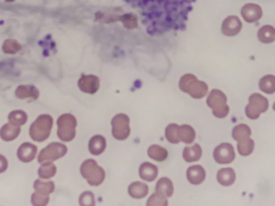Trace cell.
I'll use <instances>...</instances> for the list:
<instances>
[{"instance_id": "28", "label": "cell", "mask_w": 275, "mask_h": 206, "mask_svg": "<svg viewBox=\"0 0 275 206\" xmlns=\"http://www.w3.org/2000/svg\"><path fill=\"white\" fill-rule=\"evenodd\" d=\"M254 141L250 138L245 139L238 143V151L242 156H250L254 152Z\"/></svg>"}, {"instance_id": "39", "label": "cell", "mask_w": 275, "mask_h": 206, "mask_svg": "<svg viewBox=\"0 0 275 206\" xmlns=\"http://www.w3.org/2000/svg\"><path fill=\"white\" fill-rule=\"evenodd\" d=\"M8 163L6 158L0 155V173H4L8 168Z\"/></svg>"}, {"instance_id": "16", "label": "cell", "mask_w": 275, "mask_h": 206, "mask_svg": "<svg viewBox=\"0 0 275 206\" xmlns=\"http://www.w3.org/2000/svg\"><path fill=\"white\" fill-rule=\"evenodd\" d=\"M39 95V90L34 86H20L16 90V96L20 99L36 100Z\"/></svg>"}, {"instance_id": "2", "label": "cell", "mask_w": 275, "mask_h": 206, "mask_svg": "<svg viewBox=\"0 0 275 206\" xmlns=\"http://www.w3.org/2000/svg\"><path fill=\"white\" fill-rule=\"evenodd\" d=\"M180 90L188 93L194 98H201L205 97L208 93L207 84L199 81L197 77L192 74H185L180 81Z\"/></svg>"}, {"instance_id": "32", "label": "cell", "mask_w": 275, "mask_h": 206, "mask_svg": "<svg viewBox=\"0 0 275 206\" xmlns=\"http://www.w3.org/2000/svg\"><path fill=\"white\" fill-rule=\"evenodd\" d=\"M8 120L12 124L20 126L27 123V115L24 111H14L8 116Z\"/></svg>"}, {"instance_id": "5", "label": "cell", "mask_w": 275, "mask_h": 206, "mask_svg": "<svg viewBox=\"0 0 275 206\" xmlns=\"http://www.w3.org/2000/svg\"><path fill=\"white\" fill-rule=\"evenodd\" d=\"M207 104L217 118L223 119L229 113V107L227 105V97L220 90H213L207 98Z\"/></svg>"}, {"instance_id": "10", "label": "cell", "mask_w": 275, "mask_h": 206, "mask_svg": "<svg viewBox=\"0 0 275 206\" xmlns=\"http://www.w3.org/2000/svg\"><path fill=\"white\" fill-rule=\"evenodd\" d=\"M213 157L220 164L232 163L235 159L234 148L228 143H224L215 148Z\"/></svg>"}, {"instance_id": "26", "label": "cell", "mask_w": 275, "mask_h": 206, "mask_svg": "<svg viewBox=\"0 0 275 206\" xmlns=\"http://www.w3.org/2000/svg\"><path fill=\"white\" fill-rule=\"evenodd\" d=\"M34 189H35V193H37L38 194L42 195V196H49V194L53 193L55 185L53 181L44 182V181L37 180L34 183Z\"/></svg>"}, {"instance_id": "30", "label": "cell", "mask_w": 275, "mask_h": 206, "mask_svg": "<svg viewBox=\"0 0 275 206\" xmlns=\"http://www.w3.org/2000/svg\"><path fill=\"white\" fill-rule=\"evenodd\" d=\"M232 138L238 142L245 139L250 138L251 135V130L247 125L239 124L235 126L232 130Z\"/></svg>"}, {"instance_id": "1", "label": "cell", "mask_w": 275, "mask_h": 206, "mask_svg": "<svg viewBox=\"0 0 275 206\" xmlns=\"http://www.w3.org/2000/svg\"><path fill=\"white\" fill-rule=\"evenodd\" d=\"M139 11L142 23L152 36L185 30L197 0H123Z\"/></svg>"}, {"instance_id": "24", "label": "cell", "mask_w": 275, "mask_h": 206, "mask_svg": "<svg viewBox=\"0 0 275 206\" xmlns=\"http://www.w3.org/2000/svg\"><path fill=\"white\" fill-rule=\"evenodd\" d=\"M129 194L136 199L143 198L148 193V187L142 182H135L130 185Z\"/></svg>"}, {"instance_id": "21", "label": "cell", "mask_w": 275, "mask_h": 206, "mask_svg": "<svg viewBox=\"0 0 275 206\" xmlns=\"http://www.w3.org/2000/svg\"><path fill=\"white\" fill-rule=\"evenodd\" d=\"M258 38L262 43L270 44L275 41V28L271 25H265L258 30Z\"/></svg>"}, {"instance_id": "31", "label": "cell", "mask_w": 275, "mask_h": 206, "mask_svg": "<svg viewBox=\"0 0 275 206\" xmlns=\"http://www.w3.org/2000/svg\"><path fill=\"white\" fill-rule=\"evenodd\" d=\"M56 173H57V167L53 163H52V162H45L41 166L38 171L39 177L42 179H49L54 177Z\"/></svg>"}, {"instance_id": "18", "label": "cell", "mask_w": 275, "mask_h": 206, "mask_svg": "<svg viewBox=\"0 0 275 206\" xmlns=\"http://www.w3.org/2000/svg\"><path fill=\"white\" fill-rule=\"evenodd\" d=\"M20 133V126H16L12 123H7L3 126L0 130V137L6 141L10 142L12 140H16Z\"/></svg>"}, {"instance_id": "17", "label": "cell", "mask_w": 275, "mask_h": 206, "mask_svg": "<svg viewBox=\"0 0 275 206\" xmlns=\"http://www.w3.org/2000/svg\"><path fill=\"white\" fill-rule=\"evenodd\" d=\"M217 181L223 186H230L236 180V173L231 167H225L219 170L217 173Z\"/></svg>"}, {"instance_id": "19", "label": "cell", "mask_w": 275, "mask_h": 206, "mask_svg": "<svg viewBox=\"0 0 275 206\" xmlns=\"http://www.w3.org/2000/svg\"><path fill=\"white\" fill-rule=\"evenodd\" d=\"M139 175L146 181H153L158 176V168L152 163L145 162L139 168Z\"/></svg>"}, {"instance_id": "38", "label": "cell", "mask_w": 275, "mask_h": 206, "mask_svg": "<svg viewBox=\"0 0 275 206\" xmlns=\"http://www.w3.org/2000/svg\"><path fill=\"white\" fill-rule=\"evenodd\" d=\"M49 196H42L37 193H34L31 196V204L35 206H44L49 203Z\"/></svg>"}, {"instance_id": "15", "label": "cell", "mask_w": 275, "mask_h": 206, "mask_svg": "<svg viewBox=\"0 0 275 206\" xmlns=\"http://www.w3.org/2000/svg\"><path fill=\"white\" fill-rule=\"evenodd\" d=\"M206 173L203 167L200 165L190 167L187 171V180L192 185H200L205 181Z\"/></svg>"}, {"instance_id": "41", "label": "cell", "mask_w": 275, "mask_h": 206, "mask_svg": "<svg viewBox=\"0 0 275 206\" xmlns=\"http://www.w3.org/2000/svg\"><path fill=\"white\" fill-rule=\"evenodd\" d=\"M273 111H275V102L273 103Z\"/></svg>"}, {"instance_id": "11", "label": "cell", "mask_w": 275, "mask_h": 206, "mask_svg": "<svg viewBox=\"0 0 275 206\" xmlns=\"http://www.w3.org/2000/svg\"><path fill=\"white\" fill-rule=\"evenodd\" d=\"M242 16L247 23H254L261 20L262 17V9L255 4H247L242 7L241 10Z\"/></svg>"}, {"instance_id": "35", "label": "cell", "mask_w": 275, "mask_h": 206, "mask_svg": "<svg viewBox=\"0 0 275 206\" xmlns=\"http://www.w3.org/2000/svg\"><path fill=\"white\" fill-rule=\"evenodd\" d=\"M178 129H179V126L176 124L169 125L167 128L166 137L168 141L172 144L180 143V139L178 135Z\"/></svg>"}, {"instance_id": "27", "label": "cell", "mask_w": 275, "mask_h": 206, "mask_svg": "<svg viewBox=\"0 0 275 206\" xmlns=\"http://www.w3.org/2000/svg\"><path fill=\"white\" fill-rule=\"evenodd\" d=\"M260 90L268 94L275 93V77L273 75H266L259 81Z\"/></svg>"}, {"instance_id": "34", "label": "cell", "mask_w": 275, "mask_h": 206, "mask_svg": "<svg viewBox=\"0 0 275 206\" xmlns=\"http://www.w3.org/2000/svg\"><path fill=\"white\" fill-rule=\"evenodd\" d=\"M120 20L123 22L124 27L129 28V29L135 28L138 26V19L134 14H125L122 16Z\"/></svg>"}, {"instance_id": "8", "label": "cell", "mask_w": 275, "mask_h": 206, "mask_svg": "<svg viewBox=\"0 0 275 206\" xmlns=\"http://www.w3.org/2000/svg\"><path fill=\"white\" fill-rule=\"evenodd\" d=\"M68 152L67 147L59 143H52L47 148L41 151L38 156V162L41 163L45 162H53L63 157Z\"/></svg>"}, {"instance_id": "33", "label": "cell", "mask_w": 275, "mask_h": 206, "mask_svg": "<svg viewBox=\"0 0 275 206\" xmlns=\"http://www.w3.org/2000/svg\"><path fill=\"white\" fill-rule=\"evenodd\" d=\"M20 44L18 43L16 40L8 39L4 41L3 45V50L7 54H16L19 51L21 50Z\"/></svg>"}, {"instance_id": "23", "label": "cell", "mask_w": 275, "mask_h": 206, "mask_svg": "<svg viewBox=\"0 0 275 206\" xmlns=\"http://www.w3.org/2000/svg\"><path fill=\"white\" fill-rule=\"evenodd\" d=\"M178 135H179L180 141H183L186 144H191L195 139V130L188 125L179 126Z\"/></svg>"}, {"instance_id": "14", "label": "cell", "mask_w": 275, "mask_h": 206, "mask_svg": "<svg viewBox=\"0 0 275 206\" xmlns=\"http://www.w3.org/2000/svg\"><path fill=\"white\" fill-rule=\"evenodd\" d=\"M36 152L37 148L34 144L24 143L18 149L17 156L20 161L29 163L35 159Z\"/></svg>"}, {"instance_id": "9", "label": "cell", "mask_w": 275, "mask_h": 206, "mask_svg": "<svg viewBox=\"0 0 275 206\" xmlns=\"http://www.w3.org/2000/svg\"><path fill=\"white\" fill-rule=\"evenodd\" d=\"M130 119L128 116L123 114L116 115L112 119V133L114 138L119 140H124L130 135Z\"/></svg>"}, {"instance_id": "4", "label": "cell", "mask_w": 275, "mask_h": 206, "mask_svg": "<svg viewBox=\"0 0 275 206\" xmlns=\"http://www.w3.org/2000/svg\"><path fill=\"white\" fill-rule=\"evenodd\" d=\"M81 173L92 186H98L105 180V171L94 160H87L82 163Z\"/></svg>"}, {"instance_id": "3", "label": "cell", "mask_w": 275, "mask_h": 206, "mask_svg": "<svg viewBox=\"0 0 275 206\" xmlns=\"http://www.w3.org/2000/svg\"><path fill=\"white\" fill-rule=\"evenodd\" d=\"M53 124V119L50 115H40L30 127V136L34 141L43 142L50 135Z\"/></svg>"}, {"instance_id": "7", "label": "cell", "mask_w": 275, "mask_h": 206, "mask_svg": "<svg viewBox=\"0 0 275 206\" xmlns=\"http://www.w3.org/2000/svg\"><path fill=\"white\" fill-rule=\"evenodd\" d=\"M269 108V101L266 97L260 93H253L249 98V104L246 107V115L249 119H258L262 113L267 111Z\"/></svg>"}, {"instance_id": "22", "label": "cell", "mask_w": 275, "mask_h": 206, "mask_svg": "<svg viewBox=\"0 0 275 206\" xmlns=\"http://www.w3.org/2000/svg\"><path fill=\"white\" fill-rule=\"evenodd\" d=\"M202 156V149L199 144H195L194 146L188 148L186 147L183 150V157L187 162L198 161Z\"/></svg>"}, {"instance_id": "36", "label": "cell", "mask_w": 275, "mask_h": 206, "mask_svg": "<svg viewBox=\"0 0 275 206\" xmlns=\"http://www.w3.org/2000/svg\"><path fill=\"white\" fill-rule=\"evenodd\" d=\"M147 205H168V200H167L166 196L160 193H155L150 196L147 201Z\"/></svg>"}, {"instance_id": "6", "label": "cell", "mask_w": 275, "mask_h": 206, "mask_svg": "<svg viewBox=\"0 0 275 206\" xmlns=\"http://www.w3.org/2000/svg\"><path fill=\"white\" fill-rule=\"evenodd\" d=\"M58 130L57 135L62 141L69 142L73 140L76 134V120L73 115L69 114L61 115L57 120Z\"/></svg>"}, {"instance_id": "25", "label": "cell", "mask_w": 275, "mask_h": 206, "mask_svg": "<svg viewBox=\"0 0 275 206\" xmlns=\"http://www.w3.org/2000/svg\"><path fill=\"white\" fill-rule=\"evenodd\" d=\"M155 190H156V193L164 195L166 197H170L173 193V184L171 180L168 179L167 177L161 178L157 183Z\"/></svg>"}, {"instance_id": "20", "label": "cell", "mask_w": 275, "mask_h": 206, "mask_svg": "<svg viewBox=\"0 0 275 206\" xmlns=\"http://www.w3.org/2000/svg\"><path fill=\"white\" fill-rule=\"evenodd\" d=\"M106 147L105 139L102 135H95L90 140L89 149L94 156H98L105 151Z\"/></svg>"}, {"instance_id": "13", "label": "cell", "mask_w": 275, "mask_h": 206, "mask_svg": "<svg viewBox=\"0 0 275 206\" xmlns=\"http://www.w3.org/2000/svg\"><path fill=\"white\" fill-rule=\"evenodd\" d=\"M78 86L82 92L93 94L99 90V78L94 75H82L78 81Z\"/></svg>"}, {"instance_id": "12", "label": "cell", "mask_w": 275, "mask_h": 206, "mask_svg": "<svg viewBox=\"0 0 275 206\" xmlns=\"http://www.w3.org/2000/svg\"><path fill=\"white\" fill-rule=\"evenodd\" d=\"M242 28V23L236 16H230L223 21L221 31L227 37H234L240 32Z\"/></svg>"}, {"instance_id": "40", "label": "cell", "mask_w": 275, "mask_h": 206, "mask_svg": "<svg viewBox=\"0 0 275 206\" xmlns=\"http://www.w3.org/2000/svg\"><path fill=\"white\" fill-rule=\"evenodd\" d=\"M5 1L8 3H12L14 2V1H16V0H5Z\"/></svg>"}, {"instance_id": "37", "label": "cell", "mask_w": 275, "mask_h": 206, "mask_svg": "<svg viewBox=\"0 0 275 206\" xmlns=\"http://www.w3.org/2000/svg\"><path fill=\"white\" fill-rule=\"evenodd\" d=\"M79 203L81 205H94L95 200H94V196L91 192H85L81 195L79 198Z\"/></svg>"}, {"instance_id": "29", "label": "cell", "mask_w": 275, "mask_h": 206, "mask_svg": "<svg viewBox=\"0 0 275 206\" xmlns=\"http://www.w3.org/2000/svg\"><path fill=\"white\" fill-rule=\"evenodd\" d=\"M149 157L156 161L162 162L168 157V151L159 145H152L148 149Z\"/></svg>"}]
</instances>
